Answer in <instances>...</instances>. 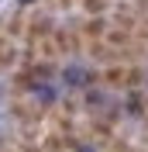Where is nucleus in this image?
Instances as JSON below:
<instances>
[{
	"mask_svg": "<svg viewBox=\"0 0 148 152\" xmlns=\"http://www.w3.org/2000/svg\"><path fill=\"white\" fill-rule=\"evenodd\" d=\"M103 80H107V83H114V86H134L141 80V73L134 66H114V69H107V73H103Z\"/></svg>",
	"mask_w": 148,
	"mask_h": 152,
	"instance_id": "nucleus-1",
	"label": "nucleus"
}]
</instances>
